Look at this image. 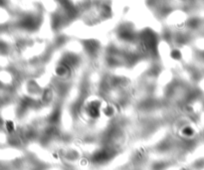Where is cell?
Here are the masks:
<instances>
[{
	"label": "cell",
	"mask_w": 204,
	"mask_h": 170,
	"mask_svg": "<svg viewBox=\"0 0 204 170\" xmlns=\"http://www.w3.org/2000/svg\"><path fill=\"white\" fill-rule=\"evenodd\" d=\"M170 57H171L173 60H175V61H177V60H179L181 58V54L178 50H176L175 49V50L171 51V53H170Z\"/></svg>",
	"instance_id": "obj_5"
},
{
	"label": "cell",
	"mask_w": 204,
	"mask_h": 170,
	"mask_svg": "<svg viewBox=\"0 0 204 170\" xmlns=\"http://www.w3.org/2000/svg\"><path fill=\"white\" fill-rule=\"evenodd\" d=\"M85 111H86L87 115H88L89 117L93 118V119L99 118L103 113L102 104H101V102L98 100H92V102H90L86 104Z\"/></svg>",
	"instance_id": "obj_1"
},
{
	"label": "cell",
	"mask_w": 204,
	"mask_h": 170,
	"mask_svg": "<svg viewBox=\"0 0 204 170\" xmlns=\"http://www.w3.org/2000/svg\"><path fill=\"white\" fill-rule=\"evenodd\" d=\"M114 111H115V109H114V107L112 106H107L106 107H103V113H105L107 116H112L114 113Z\"/></svg>",
	"instance_id": "obj_4"
},
{
	"label": "cell",
	"mask_w": 204,
	"mask_h": 170,
	"mask_svg": "<svg viewBox=\"0 0 204 170\" xmlns=\"http://www.w3.org/2000/svg\"><path fill=\"white\" fill-rule=\"evenodd\" d=\"M70 73V69L66 65H59V66L56 68V74L57 76L61 78H65L68 76V74Z\"/></svg>",
	"instance_id": "obj_2"
},
{
	"label": "cell",
	"mask_w": 204,
	"mask_h": 170,
	"mask_svg": "<svg viewBox=\"0 0 204 170\" xmlns=\"http://www.w3.org/2000/svg\"><path fill=\"white\" fill-rule=\"evenodd\" d=\"M181 133H182L183 136H186V137H190L193 134V129L190 126H184L182 129H181Z\"/></svg>",
	"instance_id": "obj_3"
}]
</instances>
